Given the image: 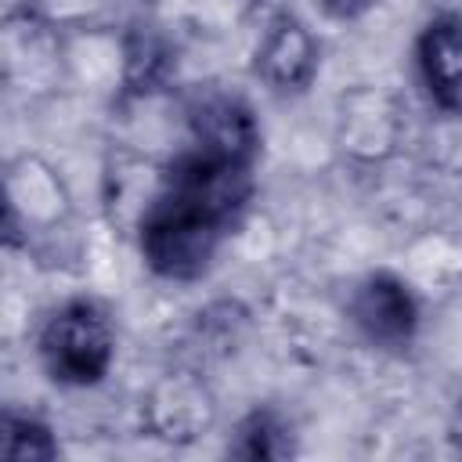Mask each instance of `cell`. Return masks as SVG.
I'll list each match as a JSON object with an SVG mask.
<instances>
[{
  "mask_svg": "<svg viewBox=\"0 0 462 462\" xmlns=\"http://www.w3.org/2000/svg\"><path fill=\"white\" fill-rule=\"evenodd\" d=\"M36 357L58 386H97L116 361V325L97 300H65L36 332Z\"/></svg>",
  "mask_w": 462,
  "mask_h": 462,
  "instance_id": "cell-2",
  "label": "cell"
},
{
  "mask_svg": "<svg viewBox=\"0 0 462 462\" xmlns=\"http://www.w3.org/2000/svg\"><path fill=\"white\" fill-rule=\"evenodd\" d=\"M112 7V0H29L25 11L32 18H40L51 29H83L94 25L105 11Z\"/></svg>",
  "mask_w": 462,
  "mask_h": 462,
  "instance_id": "cell-11",
  "label": "cell"
},
{
  "mask_svg": "<svg viewBox=\"0 0 462 462\" xmlns=\"http://www.w3.org/2000/svg\"><path fill=\"white\" fill-rule=\"evenodd\" d=\"M188 141L209 152L256 162L260 126L253 108L235 94H206L188 108Z\"/></svg>",
  "mask_w": 462,
  "mask_h": 462,
  "instance_id": "cell-7",
  "label": "cell"
},
{
  "mask_svg": "<svg viewBox=\"0 0 462 462\" xmlns=\"http://www.w3.org/2000/svg\"><path fill=\"white\" fill-rule=\"evenodd\" d=\"M4 238L7 245H25L32 235H47L69 217V191L61 177L36 155H22L7 166L4 180Z\"/></svg>",
  "mask_w": 462,
  "mask_h": 462,
  "instance_id": "cell-3",
  "label": "cell"
},
{
  "mask_svg": "<svg viewBox=\"0 0 462 462\" xmlns=\"http://www.w3.org/2000/svg\"><path fill=\"white\" fill-rule=\"evenodd\" d=\"M451 437H455V448L462 451V401H458V411H455V433Z\"/></svg>",
  "mask_w": 462,
  "mask_h": 462,
  "instance_id": "cell-13",
  "label": "cell"
},
{
  "mask_svg": "<svg viewBox=\"0 0 462 462\" xmlns=\"http://www.w3.org/2000/svg\"><path fill=\"white\" fill-rule=\"evenodd\" d=\"M346 318L372 346L404 350L419 332V300L404 278L372 271L350 289Z\"/></svg>",
  "mask_w": 462,
  "mask_h": 462,
  "instance_id": "cell-4",
  "label": "cell"
},
{
  "mask_svg": "<svg viewBox=\"0 0 462 462\" xmlns=\"http://www.w3.org/2000/svg\"><path fill=\"white\" fill-rule=\"evenodd\" d=\"M0 455L14 462H47L58 455V437L40 415L7 408L0 419Z\"/></svg>",
  "mask_w": 462,
  "mask_h": 462,
  "instance_id": "cell-10",
  "label": "cell"
},
{
  "mask_svg": "<svg viewBox=\"0 0 462 462\" xmlns=\"http://www.w3.org/2000/svg\"><path fill=\"white\" fill-rule=\"evenodd\" d=\"M296 451L292 444V426L271 411V408H256L249 411L238 426H235V437L227 444V455L235 458H249V462H271V458H289Z\"/></svg>",
  "mask_w": 462,
  "mask_h": 462,
  "instance_id": "cell-9",
  "label": "cell"
},
{
  "mask_svg": "<svg viewBox=\"0 0 462 462\" xmlns=\"http://www.w3.org/2000/svg\"><path fill=\"white\" fill-rule=\"evenodd\" d=\"M134 231L141 260L152 274L166 282H195L209 271L235 227L159 180V191L137 217Z\"/></svg>",
  "mask_w": 462,
  "mask_h": 462,
  "instance_id": "cell-1",
  "label": "cell"
},
{
  "mask_svg": "<svg viewBox=\"0 0 462 462\" xmlns=\"http://www.w3.org/2000/svg\"><path fill=\"white\" fill-rule=\"evenodd\" d=\"M415 69L430 105L444 116H462V14L444 11L419 29Z\"/></svg>",
  "mask_w": 462,
  "mask_h": 462,
  "instance_id": "cell-6",
  "label": "cell"
},
{
  "mask_svg": "<svg viewBox=\"0 0 462 462\" xmlns=\"http://www.w3.org/2000/svg\"><path fill=\"white\" fill-rule=\"evenodd\" d=\"M148 422L159 437L191 440L213 422V401H209V393L199 379L170 375L148 404Z\"/></svg>",
  "mask_w": 462,
  "mask_h": 462,
  "instance_id": "cell-8",
  "label": "cell"
},
{
  "mask_svg": "<svg viewBox=\"0 0 462 462\" xmlns=\"http://www.w3.org/2000/svg\"><path fill=\"white\" fill-rule=\"evenodd\" d=\"M321 65V47L318 36L310 32V25L303 18H296L292 11H278L256 43L253 54V72L256 79L271 90V94H303Z\"/></svg>",
  "mask_w": 462,
  "mask_h": 462,
  "instance_id": "cell-5",
  "label": "cell"
},
{
  "mask_svg": "<svg viewBox=\"0 0 462 462\" xmlns=\"http://www.w3.org/2000/svg\"><path fill=\"white\" fill-rule=\"evenodd\" d=\"M321 11L332 18V22H357L365 18L379 0H318Z\"/></svg>",
  "mask_w": 462,
  "mask_h": 462,
  "instance_id": "cell-12",
  "label": "cell"
}]
</instances>
